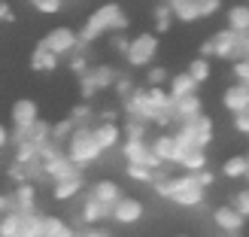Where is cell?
I'll list each match as a JSON object with an SVG mask.
<instances>
[{
    "instance_id": "ba28073f",
    "label": "cell",
    "mask_w": 249,
    "mask_h": 237,
    "mask_svg": "<svg viewBox=\"0 0 249 237\" xmlns=\"http://www.w3.org/2000/svg\"><path fill=\"white\" fill-rule=\"evenodd\" d=\"M213 222L222 234H243V225H246V216L240 213L234 204H225V207H216L213 210Z\"/></svg>"
},
{
    "instance_id": "7c38bea8",
    "label": "cell",
    "mask_w": 249,
    "mask_h": 237,
    "mask_svg": "<svg viewBox=\"0 0 249 237\" xmlns=\"http://www.w3.org/2000/svg\"><path fill=\"white\" fill-rule=\"evenodd\" d=\"M91 137H94V143L101 146V152H107V149H116L122 140H124V134H122V128L116 122H97L94 128H91Z\"/></svg>"
},
{
    "instance_id": "4fadbf2b",
    "label": "cell",
    "mask_w": 249,
    "mask_h": 237,
    "mask_svg": "<svg viewBox=\"0 0 249 237\" xmlns=\"http://www.w3.org/2000/svg\"><path fill=\"white\" fill-rule=\"evenodd\" d=\"M170 113L177 122H192L204 113V107H201V97L197 94H185V97H177V101L170 104Z\"/></svg>"
},
{
    "instance_id": "277c9868",
    "label": "cell",
    "mask_w": 249,
    "mask_h": 237,
    "mask_svg": "<svg viewBox=\"0 0 249 237\" xmlns=\"http://www.w3.org/2000/svg\"><path fill=\"white\" fill-rule=\"evenodd\" d=\"M155 55H158V36L155 34H137L134 40L128 43V52H124V58H128L131 67L152 64Z\"/></svg>"
},
{
    "instance_id": "3957f363",
    "label": "cell",
    "mask_w": 249,
    "mask_h": 237,
    "mask_svg": "<svg viewBox=\"0 0 249 237\" xmlns=\"http://www.w3.org/2000/svg\"><path fill=\"white\" fill-rule=\"evenodd\" d=\"M40 46L43 49H49V52L52 55H73L76 52V49H82V43H79V34L73 31V28H64V24H61V28H52L49 31L43 40H40Z\"/></svg>"
},
{
    "instance_id": "52a82bcc",
    "label": "cell",
    "mask_w": 249,
    "mask_h": 237,
    "mask_svg": "<svg viewBox=\"0 0 249 237\" xmlns=\"http://www.w3.org/2000/svg\"><path fill=\"white\" fill-rule=\"evenodd\" d=\"M116 79H119V73L109 67V64H97V67H91V70L82 73V94L89 97V94H94L97 89H107V85H113Z\"/></svg>"
},
{
    "instance_id": "db71d44e",
    "label": "cell",
    "mask_w": 249,
    "mask_h": 237,
    "mask_svg": "<svg viewBox=\"0 0 249 237\" xmlns=\"http://www.w3.org/2000/svg\"><path fill=\"white\" fill-rule=\"evenodd\" d=\"M225 237H243V234H225Z\"/></svg>"
},
{
    "instance_id": "681fc988",
    "label": "cell",
    "mask_w": 249,
    "mask_h": 237,
    "mask_svg": "<svg viewBox=\"0 0 249 237\" xmlns=\"http://www.w3.org/2000/svg\"><path fill=\"white\" fill-rule=\"evenodd\" d=\"M6 210H12V198H9V195H3V192H0V216H3Z\"/></svg>"
},
{
    "instance_id": "e0dca14e",
    "label": "cell",
    "mask_w": 249,
    "mask_h": 237,
    "mask_svg": "<svg viewBox=\"0 0 249 237\" xmlns=\"http://www.w3.org/2000/svg\"><path fill=\"white\" fill-rule=\"evenodd\" d=\"M167 94H170V101H177V97H185V94H197V82H195V76H192L189 70L167 76Z\"/></svg>"
},
{
    "instance_id": "bcb514c9",
    "label": "cell",
    "mask_w": 249,
    "mask_h": 237,
    "mask_svg": "<svg viewBox=\"0 0 249 237\" xmlns=\"http://www.w3.org/2000/svg\"><path fill=\"white\" fill-rule=\"evenodd\" d=\"M113 85H116V91H119V94H122V97H128V94H131V91H134V85H131V82H128V79H116V82H113Z\"/></svg>"
},
{
    "instance_id": "2e32d148",
    "label": "cell",
    "mask_w": 249,
    "mask_h": 237,
    "mask_svg": "<svg viewBox=\"0 0 249 237\" xmlns=\"http://www.w3.org/2000/svg\"><path fill=\"white\" fill-rule=\"evenodd\" d=\"M222 104H225L228 113H243V109H249V85L246 82H234L231 89H225V97H222Z\"/></svg>"
},
{
    "instance_id": "f5cc1de1",
    "label": "cell",
    "mask_w": 249,
    "mask_h": 237,
    "mask_svg": "<svg viewBox=\"0 0 249 237\" xmlns=\"http://www.w3.org/2000/svg\"><path fill=\"white\" fill-rule=\"evenodd\" d=\"M9 143V131H6V125H0V149H3Z\"/></svg>"
},
{
    "instance_id": "8992f818",
    "label": "cell",
    "mask_w": 249,
    "mask_h": 237,
    "mask_svg": "<svg viewBox=\"0 0 249 237\" xmlns=\"http://www.w3.org/2000/svg\"><path fill=\"white\" fill-rule=\"evenodd\" d=\"M122 155H124V161H128V164H146V167H152V170L164 167V164L155 158V152L149 149L146 140H124V143H122Z\"/></svg>"
},
{
    "instance_id": "f35d334b",
    "label": "cell",
    "mask_w": 249,
    "mask_h": 237,
    "mask_svg": "<svg viewBox=\"0 0 249 237\" xmlns=\"http://www.w3.org/2000/svg\"><path fill=\"white\" fill-rule=\"evenodd\" d=\"M234 207H237L243 216H249V189H240L237 195H234Z\"/></svg>"
},
{
    "instance_id": "7a4b0ae2",
    "label": "cell",
    "mask_w": 249,
    "mask_h": 237,
    "mask_svg": "<svg viewBox=\"0 0 249 237\" xmlns=\"http://www.w3.org/2000/svg\"><path fill=\"white\" fill-rule=\"evenodd\" d=\"M64 155H67L76 167H89V164H94V161L101 158L104 152H101V146L94 143L89 125H76V128H73V134L67 137V143H64Z\"/></svg>"
},
{
    "instance_id": "f907efd6",
    "label": "cell",
    "mask_w": 249,
    "mask_h": 237,
    "mask_svg": "<svg viewBox=\"0 0 249 237\" xmlns=\"http://www.w3.org/2000/svg\"><path fill=\"white\" fill-rule=\"evenodd\" d=\"M0 18H3V21H12V18H16V16H12V9L3 3V0H0Z\"/></svg>"
},
{
    "instance_id": "c3c4849f",
    "label": "cell",
    "mask_w": 249,
    "mask_h": 237,
    "mask_svg": "<svg viewBox=\"0 0 249 237\" xmlns=\"http://www.w3.org/2000/svg\"><path fill=\"white\" fill-rule=\"evenodd\" d=\"M76 237H109L104 228H97V225H91L89 231H82V234H76Z\"/></svg>"
},
{
    "instance_id": "9f6ffc18",
    "label": "cell",
    "mask_w": 249,
    "mask_h": 237,
    "mask_svg": "<svg viewBox=\"0 0 249 237\" xmlns=\"http://www.w3.org/2000/svg\"><path fill=\"white\" fill-rule=\"evenodd\" d=\"M179 237H185V234H179Z\"/></svg>"
},
{
    "instance_id": "484cf974",
    "label": "cell",
    "mask_w": 249,
    "mask_h": 237,
    "mask_svg": "<svg viewBox=\"0 0 249 237\" xmlns=\"http://www.w3.org/2000/svg\"><path fill=\"white\" fill-rule=\"evenodd\" d=\"M170 12H173V18H179V21H195V18H201V12H197V0H173V3H170Z\"/></svg>"
},
{
    "instance_id": "cb8c5ba5",
    "label": "cell",
    "mask_w": 249,
    "mask_h": 237,
    "mask_svg": "<svg viewBox=\"0 0 249 237\" xmlns=\"http://www.w3.org/2000/svg\"><path fill=\"white\" fill-rule=\"evenodd\" d=\"M192 125H195V143H197V149H207L210 140H213V119L201 113Z\"/></svg>"
},
{
    "instance_id": "5bb4252c",
    "label": "cell",
    "mask_w": 249,
    "mask_h": 237,
    "mask_svg": "<svg viewBox=\"0 0 249 237\" xmlns=\"http://www.w3.org/2000/svg\"><path fill=\"white\" fill-rule=\"evenodd\" d=\"M213 58H228V61H237V34H234L231 28L219 31L213 40Z\"/></svg>"
},
{
    "instance_id": "83f0119b",
    "label": "cell",
    "mask_w": 249,
    "mask_h": 237,
    "mask_svg": "<svg viewBox=\"0 0 249 237\" xmlns=\"http://www.w3.org/2000/svg\"><path fill=\"white\" fill-rule=\"evenodd\" d=\"M18 228H21V213L18 210H6L0 216V237H18Z\"/></svg>"
},
{
    "instance_id": "d590c367",
    "label": "cell",
    "mask_w": 249,
    "mask_h": 237,
    "mask_svg": "<svg viewBox=\"0 0 249 237\" xmlns=\"http://www.w3.org/2000/svg\"><path fill=\"white\" fill-rule=\"evenodd\" d=\"M170 18H173L170 3H161V6L155 9V21H158V31H161V34H164V31H170Z\"/></svg>"
},
{
    "instance_id": "4dcf8cb0",
    "label": "cell",
    "mask_w": 249,
    "mask_h": 237,
    "mask_svg": "<svg viewBox=\"0 0 249 237\" xmlns=\"http://www.w3.org/2000/svg\"><path fill=\"white\" fill-rule=\"evenodd\" d=\"M73 128H76V122H73V119H61V122L52 125V137H49V140H55L58 146H64L67 137L73 134Z\"/></svg>"
},
{
    "instance_id": "d4e9b609",
    "label": "cell",
    "mask_w": 249,
    "mask_h": 237,
    "mask_svg": "<svg viewBox=\"0 0 249 237\" xmlns=\"http://www.w3.org/2000/svg\"><path fill=\"white\" fill-rule=\"evenodd\" d=\"M228 28L234 34H243L249 31V3H237L228 9Z\"/></svg>"
},
{
    "instance_id": "d6986e66",
    "label": "cell",
    "mask_w": 249,
    "mask_h": 237,
    "mask_svg": "<svg viewBox=\"0 0 249 237\" xmlns=\"http://www.w3.org/2000/svg\"><path fill=\"white\" fill-rule=\"evenodd\" d=\"M82 170L79 173H73V177H67V180H58V182H52V195H55V201H70V198H76L79 192H82Z\"/></svg>"
},
{
    "instance_id": "603a6c76",
    "label": "cell",
    "mask_w": 249,
    "mask_h": 237,
    "mask_svg": "<svg viewBox=\"0 0 249 237\" xmlns=\"http://www.w3.org/2000/svg\"><path fill=\"white\" fill-rule=\"evenodd\" d=\"M222 173L228 180H246L249 173V155H231L225 164H222Z\"/></svg>"
},
{
    "instance_id": "b9f144b4",
    "label": "cell",
    "mask_w": 249,
    "mask_h": 237,
    "mask_svg": "<svg viewBox=\"0 0 249 237\" xmlns=\"http://www.w3.org/2000/svg\"><path fill=\"white\" fill-rule=\"evenodd\" d=\"M70 70L76 73V76H82V73L89 70V64H85V58L79 55V49H76V52H73V58H70Z\"/></svg>"
},
{
    "instance_id": "f6af8a7d",
    "label": "cell",
    "mask_w": 249,
    "mask_h": 237,
    "mask_svg": "<svg viewBox=\"0 0 249 237\" xmlns=\"http://www.w3.org/2000/svg\"><path fill=\"white\" fill-rule=\"evenodd\" d=\"M195 180H197V185H201V189H207V185H213V180H216V177L204 167V170H197V173H195Z\"/></svg>"
},
{
    "instance_id": "ab89813d",
    "label": "cell",
    "mask_w": 249,
    "mask_h": 237,
    "mask_svg": "<svg viewBox=\"0 0 249 237\" xmlns=\"http://www.w3.org/2000/svg\"><path fill=\"white\" fill-rule=\"evenodd\" d=\"M167 76H170V73L164 67H152V70H149V85H164Z\"/></svg>"
},
{
    "instance_id": "74e56055",
    "label": "cell",
    "mask_w": 249,
    "mask_h": 237,
    "mask_svg": "<svg viewBox=\"0 0 249 237\" xmlns=\"http://www.w3.org/2000/svg\"><path fill=\"white\" fill-rule=\"evenodd\" d=\"M234 76H237V82H246L249 85V58L234 61Z\"/></svg>"
},
{
    "instance_id": "8fae6325",
    "label": "cell",
    "mask_w": 249,
    "mask_h": 237,
    "mask_svg": "<svg viewBox=\"0 0 249 237\" xmlns=\"http://www.w3.org/2000/svg\"><path fill=\"white\" fill-rule=\"evenodd\" d=\"M40 167H43V173L52 182H58V180H67V177H73V173H79V167L73 164V161L64 155V152H58V155H52V158H46V161H40Z\"/></svg>"
},
{
    "instance_id": "7dc6e473",
    "label": "cell",
    "mask_w": 249,
    "mask_h": 237,
    "mask_svg": "<svg viewBox=\"0 0 249 237\" xmlns=\"http://www.w3.org/2000/svg\"><path fill=\"white\" fill-rule=\"evenodd\" d=\"M128 43H131L128 36H116V40H113V49H116L119 55H124V52H128Z\"/></svg>"
},
{
    "instance_id": "836d02e7",
    "label": "cell",
    "mask_w": 249,
    "mask_h": 237,
    "mask_svg": "<svg viewBox=\"0 0 249 237\" xmlns=\"http://www.w3.org/2000/svg\"><path fill=\"white\" fill-rule=\"evenodd\" d=\"M31 6L43 16H55V12L64 9V0H31Z\"/></svg>"
},
{
    "instance_id": "44dd1931",
    "label": "cell",
    "mask_w": 249,
    "mask_h": 237,
    "mask_svg": "<svg viewBox=\"0 0 249 237\" xmlns=\"http://www.w3.org/2000/svg\"><path fill=\"white\" fill-rule=\"evenodd\" d=\"M179 167L185 173H197L207 167V149H185L182 158H179Z\"/></svg>"
},
{
    "instance_id": "ee69618b",
    "label": "cell",
    "mask_w": 249,
    "mask_h": 237,
    "mask_svg": "<svg viewBox=\"0 0 249 237\" xmlns=\"http://www.w3.org/2000/svg\"><path fill=\"white\" fill-rule=\"evenodd\" d=\"M234 128H237L240 134H249V109H243V113L234 116Z\"/></svg>"
},
{
    "instance_id": "5b68a950",
    "label": "cell",
    "mask_w": 249,
    "mask_h": 237,
    "mask_svg": "<svg viewBox=\"0 0 249 237\" xmlns=\"http://www.w3.org/2000/svg\"><path fill=\"white\" fill-rule=\"evenodd\" d=\"M146 216V207L140 198H131V195H122L119 201L109 207V219L119 222V225H134V222H140Z\"/></svg>"
},
{
    "instance_id": "30bf717a",
    "label": "cell",
    "mask_w": 249,
    "mask_h": 237,
    "mask_svg": "<svg viewBox=\"0 0 249 237\" xmlns=\"http://www.w3.org/2000/svg\"><path fill=\"white\" fill-rule=\"evenodd\" d=\"M149 149L155 152V158L161 161V164H179V158H182V152H185V149L177 143V137H173V134L155 137V140L149 143Z\"/></svg>"
},
{
    "instance_id": "8d00e7d4",
    "label": "cell",
    "mask_w": 249,
    "mask_h": 237,
    "mask_svg": "<svg viewBox=\"0 0 249 237\" xmlns=\"http://www.w3.org/2000/svg\"><path fill=\"white\" fill-rule=\"evenodd\" d=\"M222 9V0H197V12H201V18L213 16V12Z\"/></svg>"
},
{
    "instance_id": "d6a6232c",
    "label": "cell",
    "mask_w": 249,
    "mask_h": 237,
    "mask_svg": "<svg viewBox=\"0 0 249 237\" xmlns=\"http://www.w3.org/2000/svg\"><path fill=\"white\" fill-rule=\"evenodd\" d=\"M128 177H131L134 182H149V185H152L155 170H152V167H146V164H128Z\"/></svg>"
},
{
    "instance_id": "6da1fadb",
    "label": "cell",
    "mask_w": 249,
    "mask_h": 237,
    "mask_svg": "<svg viewBox=\"0 0 249 237\" xmlns=\"http://www.w3.org/2000/svg\"><path fill=\"white\" fill-rule=\"evenodd\" d=\"M128 28V16H124V9L119 3H104V6H97L89 21H85V28L79 34V43H94L97 36H104V34H119Z\"/></svg>"
},
{
    "instance_id": "7bdbcfd3",
    "label": "cell",
    "mask_w": 249,
    "mask_h": 237,
    "mask_svg": "<svg viewBox=\"0 0 249 237\" xmlns=\"http://www.w3.org/2000/svg\"><path fill=\"white\" fill-rule=\"evenodd\" d=\"M240 58H249V31L237 34V61Z\"/></svg>"
},
{
    "instance_id": "ffe728a7",
    "label": "cell",
    "mask_w": 249,
    "mask_h": 237,
    "mask_svg": "<svg viewBox=\"0 0 249 237\" xmlns=\"http://www.w3.org/2000/svg\"><path fill=\"white\" fill-rule=\"evenodd\" d=\"M40 237H76V231H73L61 216H43Z\"/></svg>"
},
{
    "instance_id": "f546056e",
    "label": "cell",
    "mask_w": 249,
    "mask_h": 237,
    "mask_svg": "<svg viewBox=\"0 0 249 237\" xmlns=\"http://www.w3.org/2000/svg\"><path fill=\"white\" fill-rule=\"evenodd\" d=\"M16 161L18 164H34V161H40V146L31 143V140L16 143Z\"/></svg>"
},
{
    "instance_id": "1f68e13d",
    "label": "cell",
    "mask_w": 249,
    "mask_h": 237,
    "mask_svg": "<svg viewBox=\"0 0 249 237\" xmlns=\"http://www.w3.org/2000/svg\"><path fill=\"white\" fill-rule=\"evenodd\" d=\"M189 73L195 76V82L201 85V82H207L210 79V58H192V64H189Z\"/></svg>"
},
{
    "instance_id": "f1b7e54d",
    "label": "cell",
    "mask_w": 249,
    "mask_h": 237,
    "mask_svg": "<svg viewBox=\"0 0 249 237\" xmlns=\"http://www.w3.org/2000/svg\"><path fill=\"white\" fill-rule=\"evenodd\" d=\"M40 228H43V216L36 213H21V228H18V237H40Z\"/></svg>"
},
{
    "instance_id": "7402d4cb",
    "label": "cell",
    "mask_w": 249,
    "mask_h": 237,
    "mask_svg": "<svg viewBox=\"0 0 249 237\" xmlns=\"http://www.w3.org/2000/svg\"><path fill=\"white\" fill-rule=\"evenodd\" d=\"M31 67H34L36 73H52V70L58 67V55H52V52H49V49H43V46H36L34 55H31Z\"/></svg>"
},
{
    "instance_id": "9a60e30c",
    "label": "cell",
    "mask_w": 249,
    "mask_h": 237,
    "mask_svg": "<svg viewBox=\"0 0 249 237\" xmlns=\"http://www.w3.org/2000/svg\"><path fill=\"white\" fill-rule=\"evenodd\" d=\"M89 198H94L101 207H113L119 198H122V189H119V182L116 180H97L94 185H91V192H89Z\"/></svg>"
},
{
    "instance_id": "816d5d0a",
    "label": "cell",
    "mask_w": 249,
    "mask_h": 237,
    "mask_svg": "<svg viewBox=\"0 0 249 237\" xmlns=\"http://www.w3.org/2000/svg\"><path fill=\"white\" fill-rule=\"evenodd\" d=\"M201 58H213V43H210V40L201 46Z\"/></svg>"
},
{
    "instance_id": "9c48e42d",
    "label": "cell",
    "mask_w": 249,
    "mask_h": 237,
    "mask_svg": "<svg viewBox=\"0 0 249 237\" xmlns=\"http://www.w3.org/2000/svg\"><path fill=\"white\" fill-rule=\"evenodd\" d=\"M36 119H40V107H36V101H31V97H18V101L12 104V109H9V122H12L16 131L31 128Z\"/></svg>"
},
{
    "instance_id": "ac0fdd59",
    "label": "cell",
    "mask_w": 249,
    "mask_h": 237,
    "mask_svg": "<svg viewBox=\"0 0 249 237\" xmlns=\"http://www.w3.org/2000/svg\"><path fill=\"white\" fill-rule=\"evenodd\" d=\"M36 204V185L34 182H18L16 195H12V210H18V213H34Z\"/></svg>"
},
{
    "instance_id": "60d3db41",
    "label": "cell",
    "mask_w": 249,
    "mask_h": 237,
    "mask_svg": "<svg viewBox=\"0 0 249 237\" xmlns=\"http://www.w3.org/2000/svg\"><path fill=\"white\" fill-rule=\"evenodd\" d=\"M70 119H73V122H85V119H91V107H89V104L73 107V109H70Z\"/></svg>"
},
{
    "instance_id": "e575fe53",
    "label": "cell",
    "mask_w": 249,
    "mask_h": 237,
    "mask_svg": "<svg viewBox=\"0 0 249 237\" xmlns=\"http://www.w3.org/2000/svg\"><path fill=\"white\" fill-rule=\"evenodd\" d=\"M122 134H124V140H146V122L131 119V122H128V128H124Z\"/></svg>"
},
{
    "instance_id": "4316f807",
    "label": "cell",
    "mask_w": 249,
    "mask_h": 237,
    "mask_svg": "<svg viewBox=\"0 0 249 237\" xmlns=\"http://www.w3.org/2000/svg\"><path fill=\"white\" fill-rule=\"evenodd\" d=\"M101 219H109V210L101 207L94 198H85V207H82V222L85 225H97Z\"/></svg>"
},
{
    "instance_id": "11a10c76",
    "label": "cell",
    "mask_w": 249,
    "mask_h": 237,
    "mask_svg": "<svg viewBox=\"0 0 249 237\" xmlns=\"http://www.w3.org/2000/svg\"><path fill=\"white\" fill-rule=\"evenodd\" d=\"M164 3H173V0H164Z\"/></svg>"
}]
</instances>
